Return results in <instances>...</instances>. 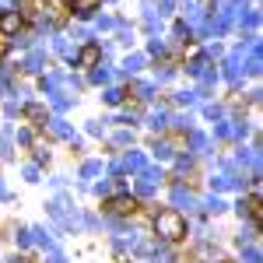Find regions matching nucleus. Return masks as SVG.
I'll return each mask as SVG.
<instances>
[{
	"mask_svg": "<svg viewBox=\"0 0 263 263\" xmlns=\"http://www.w3.org/2000/svg\"><path fill=\"white\" fill-rule=\"evenodd\" d=\"M21 25H25V18H21L18 11H0V32L4 35H18Z\"/></svg>",
	"mask_w": 263,
	"mask_h": 263,
	"instance_id": "obj_2",
	"label": "nucleus"
},
{
	"mask_svg": "<svg viewBox=\"0 0 263 263\" xmlns=\"http://www.w3.org/2000/svg\"><path fill=\"white\" fill-rule=\"evenodd\" d=\"M155 228H158V235L168 239V242H179L182 235H186V221H182L179 211H162V214L155 218Z\"/></svg>",
	"mask_w": 263,
	"mask_h": 263,
	"instance_id": "obj_1",
	"label": "nucleus"
},
{
	"mask_svg": "<svg viewBox=\"0 0 263 263\" xmlns=\"http://www.w3.org/2000/svg\"><path fill=\"white\" fill-rule=\"evenodd\" d=\"M105 211H112V214H134L137 211V200L134 197H116V200L105 203Z\"/></svg>",
	"mask_w": 263,
	"mask_h": 263,
	"instance_id": "obj_3",
	"label": "nucleus"
},
{
	"mask_svg": "<svg viewBox=\"0 0 263 263\" xmlns=\"http://www.w3.org/2000/svg\"><path fill=\"white\" fill-rule=\"evenodd\" d=\"M95 60H99V46H84L81 57H78V63H81V67H91Z\"/></svg>",
	"mask_w": 263,
	"mask_h": 263,
	"instance_id": "obj_4",
	"label": "nucleus"
}]
</instances>
